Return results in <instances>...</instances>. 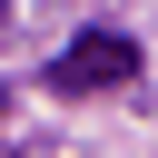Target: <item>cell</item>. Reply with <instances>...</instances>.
Wrapping results in <instances>:
<instances>
[{
  "mask_svg": "<svg viewBox=\"0 0 158 158\" xmlns=\"http://www.w3.org/2000/svg\"><path fill=\"white\" fill-rule=\"evenodd\" d=\"M128 79H138V40L109 30V20L79 30V40L49 59V89H59V99H99V89H128Z\"/></svg>",
  "mask_w": 158,
  "mask_h": 158,
  "instance_id": "6da1fadb",
  "label": "cell"
}]
</instances>
